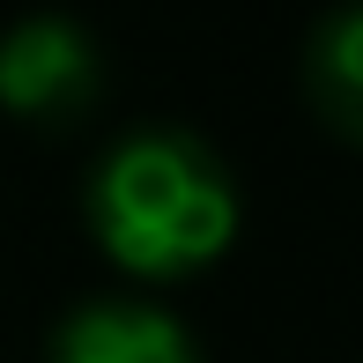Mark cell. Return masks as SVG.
Returning <instances> with one entry per match:
<instances>
[{"mask_svg":"<svg viewBox=\"0 0 363 363\" xmlns=\"http://www.w3.org/2000/svg\"><path fill=\"white\" fill-rule=\"evenodd\" d=\"M304 104L334 141L363 148V0H341L304 38Z\"/></svg>","mask_w":363,"mask_h":363,"instance_id":"277c9868","label":"cell"},{"mask_svg":"<svg viewBox=\"0 0 363 363\" xmlns=\"http://www.w3.org/2000/svg\"><path fill=\"white\" fill-rule=\"evenodd\" d=\"M45 363H201V341L171 304L111 289V296H82L52 326Z\"/></svg>","mask_w":363,"mask_h":363,"instance_id":"3957f363","label":"cell"},{"mask_svg":"<svg viewBox=\"0 0 363 363\" xmlns=\"http://www.w3.org/2000/svg\"><path fill=\"white\" fill-rule=\"evenodd\" d=\"M82 223L96 252L141 289L208 274L238 245L245 201L230 163L186 126H134L89 163Z\"/></svg>","mask_w":363,"mask_h":363,"instance_id":"6da1fadb","label":"cell"},{"mask_svg":"<svg viewBox=\"0 0 363 363\" xmlns=\"http://www.w3.org/2000/svg\"><path fill=\"white\" fill-rule=\"evenodd\" d=\"M104 96V52L74 15H23L0 30V111L38 134H67Z\"/></svg>","mask_w":363,"mask_h":363,"instance_id":"7a4b0ae2","label":"cell"}]
</instances>
